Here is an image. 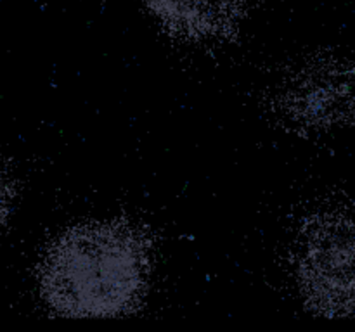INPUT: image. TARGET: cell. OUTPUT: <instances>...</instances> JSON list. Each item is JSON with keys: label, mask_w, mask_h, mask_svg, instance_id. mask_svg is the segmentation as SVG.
Instances as JSON below:
<instances>
[{"label": "cell", "mask_w": 355, "mask_h": 332, "mask_svg": "<svg viewBox=\"0 0 355 332\" xmlns=\"http://www.w3.org/2000/svg\"><path fill=\"white\" fill-rule=\"evenodd\" d=\"M352 66L322 61L302 69L284 93V113L305 128H333L352 121Z\"/></svg>", "instance_id": "obj_3"}, {"label": "cell", "mask_w": 355, "mask_h": 332, "mask_svg": "<svg viewBox=\"0 0 355 332\" xmlns=\"http://www.w3.org/2000/svg\"><path fill=\"white\" fill-rule=\"evenodd\" d=\"M148 241L123 221H92L59 235L40 266V293L64 317H120L148 290Z\"/></svg>", "instance_id": "obj_1"}, {"label": "cell", "mask_w": 355, "mask_h": 332, "mask_svg": "<svg viewBox=\"0 0 355 332\" xmlns=\"http://www.w3.org/2000/svg\"><path fill=\"white\" fill-rule=\"evenodd\" d=\"M10 208H12V190H10L9 178L0 168V230L6 227L7 220H9Z\"/></svg>", "instance_id": "obj_5"}, {"label": "cell", "mask_w": 355, "mask_h": 332, "mask_svg": "<svg viewBox=\"0 0 355 332\" xmlns=\"http://www.w3.org/2000/svg\"><path fill=\"white\" fill-rule=\"evenodd\" d=\"M165 30L186 40L222 38L236 30L250 0H142Z\"/></svg>", "instance_id": "obj_4"}, {"label": "cell", "mask_w": 355, "mask_h": 332, "mask_svg": "<svg viewBox=\"0 0 355 332\" xmlns=\"http://www.w3.org/2000/svg\"><path fill=\"white\" fill-rule=\"evenodd\" d=\"M305 304L329 318L354 308V225L350 214L329 213L307 227L297 263Z\"/></svg>", "instance_id": "obj_2"}]
</instances>
